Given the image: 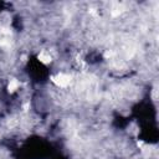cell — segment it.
<instances>
[{
    "instance_id": "1",
    "label": "cell",
    "mask_w": 159,
    "mask_h": 159,
    "mask_svg": "<svg viewBox=\"0 0 159 159\" xmlns=\"http://www.w3.org/2000/svg\"><path fill=\"white\" fill-rule=\"evenodd\" d=\"M51 80H52V82H53L57 87H61V88H65V87L70 86V83H71V81H72L71 76H70V75H66V73H58V75L53 76Z\"/></svg>"
},
{
    "instance_id": "2",
    "label": "cell",
    "mask_w": 159,
    "mask_h": 159,
    "mask_svg": "<svg viewBox=\"0 0 159 159\" xmlns=\"http://www.w3.org/2000/svg\"><path fill=\"white\" fill-rule=\"evenodd\" d=\"M39 61L45 63V65H47V63L51 62V55L48 52H46V51H41L39 53Z\"/></svg>"
},
{
    "instance_id": "3",
    "label": "cell",
    "mask_w": 159,
    "mask_h": 159,
    "mask_svg": "<svg viewBox=\"0 0 159 159\" xmlns=\"http://www.w3.org/2000/svg\"><path fill=\"white\" fill-rule=\"evenodd\" d=\"M19 87H20V82H19L16 78L10 80V82H9V84H7V89H9V92H10V93L15 92Z\"/></svg>"
},
{
    "instance_id": "4",
    "label": "cell",
    "mask_w": 159,
    "mask_h": 159,
    "mask_svg": "<svg viewBox=\"0 0 159 159\" xmlns=\"http://www.w3.org/2000/svg\"><path fill=\"white\" fill-rule=\"evenodd\" d=\"M113 55H114V53H113V51H109V50H108V51H106V53H104V56H106L107 58H111Z\"/></svg>"
},
{
    "instance_id": "5",
    "label": "cell",
    "mask_w": 159,
    "mask_h": 159,
    "mask_svg": "<svg viewBox=\"0 0 159 159\" xmlns=\"http://www.w3.org/2000/svg\"><path fill=\"white\" fill-rule=\"evenodd\" d=\"M29 107H30V104H29V103L24 104V109H25V111H27V108H29Z\"/></svg>"
}]
</instances>
